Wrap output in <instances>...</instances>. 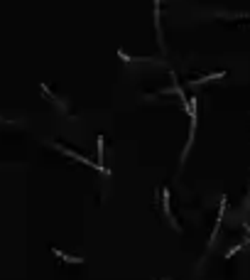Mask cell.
Returning a JSON list of instances; mask_svg holds the SVG:
<instances>
[{"label": "cell", "mask_w": 250, "mask_h": 280, "mask_svg": "<svg viewBox=\"0 0 250 280\" xmlns=\"http://www.w3.org/2000/svg\"><path fill=\"white\" fill-rule=\"evenodd\" d=\"M42 91H45V96H47L49 101H54V103H57V106H59L62 111H67V103H64V101H59V96H54V93H52V91L47 89V84H42Z\"/></svg>", "instance_id": "3"}, {"label": "cell", "mask_w": 250, "mask_h": 280, "mask_svg": "<svg viewBox=\"0 0 250 280\" xmlns=\"http://www.w3.org/2000/svg\"><path fill=\"white\" fill-rule=\"evenodd\" d=\"M245 229H248V231H250V224H245Z\"/></svg>", "instance_id": "5"}, {"label": "cell", "mask_w": 250, "mask_h": 280, "mask_svg": "<svg viewBox=\"0 0 250 280\" xmlns=\"http://www.w3.org/2000/svg\"><path fill=\"white\" fill-rule=\"evenodd\" d=\"M52 145H54L57 150H62L64 155H69V158H74V160H79V163H84V165H89V167H96V170H101V167H98V165H93L89 158H84V155H79V153H74V150H67V148H64V145H59V143H52ZM101 172H103V170H101Z\"/></svg>", "instance_id": "1"}, {"label": "cell", "mask_w": 250, "mask_h": 280, "mask_svg": "<svg viewBox=\"0 0 250 280\" xmlns=\"http://www.w3.org/2000/svg\"><path fill=\"white\" fill-rule=\"evenodd\" d=\"M54 256H57V258H62V260H67V263H76V265H79V263H84V258H76V256H67V253H62L59 248H54Z\"/></svg>", "instance_id": "4"}, {"label": "cell", "mask_w": 250, "mask_h": 280, "mask_svg": "<svg viewBox=\"0 0 250 280\" xmlns=\"http://www.w3.org/2000/svg\"><path fill=\"white\" fill-rule=\"evenodd\" d=\"M0 123H5V118H0Z\"/></svg>", "instance_id": "6"}, {"label": "cell", "mask_w": 250, "mask_h": 280, "mask_svg": "<svg viewBox=\"0 0 250 280\" xmlns=\"http://www.w3.org/2000/svg\"><path fill=\"white\" fill-rule=\"evenodd\" d=\"M162 209H164V216H167V221H169L174 229H179L177 219H174V216H172V211H169V189H167V187L162 189Z\"/></svg>", "instance_id": "2"}]
</instances>
